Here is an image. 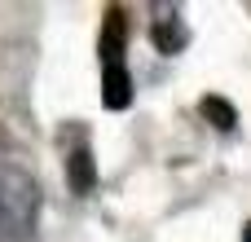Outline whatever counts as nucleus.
<instances>
[{
  "label": "nucleus",
  "instance_id": "obj_1",
  "mask_svg": "<svg viewBox=\"0 0 251 242\" xmlns=\"http://www.w3.org/2000/svg\"><path fill=\"white\" fill-rule=\"evenodd\" d=\"M40 216V190L13 163H0V242H31Z\"/></svg>",
  "mask_w": 251,
  "mask_h": 242
},
{
  "label": "nucleus",
  "instance_id": "obj_2",
  "mask_svg": "<svg viewBox=\"0 0 251 242\" xmlns=\"http://www.w3.org/2000/svg\"><path fill=\"white\" fill-rule=\"evenodd\" d=\"M66 181H71V190H75V194H93V185H97L93 150H88V141H84V132H79V128H75V145L66 150Z\"/></svg>",
  "mask_w": 251,
  "mask_h": 242
},
{
  "label": "nucleus",
  "instance_id": "obj_3",
  "mask_svg": "<svg viewBox=\"0 0 251 242\" xmlns=\"http://www.w3.org/2000/svg\"><path fill=\"white\" fill-rule=\"evenodd\" d=\"M150 44L163 53V57H172V53H181L185 44H190V26H185V18L172 9V13H163V18H154L150 22Z\"/></svg>",
  "mask_w": 251,
  "mask_h": 242
},
{
  "label": "nucleus",
  "instance_id": "obj_4",
  "mask_svg": "<svg viewBox=\"0 0 251 242\" xmlns=\"http://www.w3.org/2000/svg\"><path fill=\"white\" fill-rule=\"evenodd\" d=\"M124 40H128V18H124V9H106L101 40H97L101 66H119V62H124Z\"/></svg>",
  "mask_w": 251,
  "mask_h": 242
},
{
  "label": "nucleus",
  "instance_id": "obj_5",
  "mask_svg": "<svg viewBox=\"0 0 251 242\" xmlns=\"http://www.w3.org/2000/svg\"><path fill=\"white\" fill-rule=\"evenodd\" d=\"M101 101H106L110 110H124V106L132 101V75H128L124 62H119V66H101Z\"/></svg>",
  "mask_w": 251,
  "mask_h": 242
},
{
  "label": "nucleus",
  "instance_id": "obj_6",
  "mask_svg": "<svg viewBox=\"0 0 251 242\" xmlns=\"http://www.w3.org/2000/svg\"><path fill=\"white\" fill-rule=\"evenodd\" d=\"M199 110H203V119H207V123H216L221 132H229V128L238 123V115H234V106H229L225 97H203V101H199Z\"/></svg>",
  "mask_w": 251,
  "mask_h": 242
},
{
  "label": "nucleus",
  "instance_id": "obj_7",
  "mask_svg": "<svg viewBox=\"0 0 251 242\" xmlns=\"http://www.w3.org/2000/svg\"><path fill=\"white\" fill-rule=\"evenodd\" d=\"M243 242H251V220H247V225H243Z\"/></svg>",
  "mask_w": 251,
  "mask_h": 242
}]
</instances>
